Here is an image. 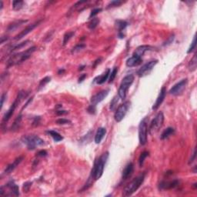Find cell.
I'll list each match as a JSON object with an SVG mask.
<instances>
[{
  "mask_svg": "<svg viewBox=\"0 0 197 197\" xmlns=\"http://www.w3.org/2000/svg\"><path fill=\"white\" fill-rule=\"evenodd\" d=\"M109 156V152H106V153H103L100 156V158H98L97 160L95 161L94 166L92 167V169L91 171L90 176L89 178V180L86 183L85 187H83L82 190H87L91 185H92V179L94 180H98L99 179L101 178V176L103 174V171H104V167H105L106 163L107 160Z\"/></svg>",
  "mask_w": 197,
  "mask_h": 197,
  "instance_id": "6da1fadb",
  "label": "cell"
},
{
  "mask_svg": "<svg viewBox=\"0 0 197 197\" xmlns=\"http://www.w3.org/2000/svg\"><path fill=\"white\" fill-rule=\"evenodd\" d=\"M36 50V46H32L31 48L28 49L25 51L20 52H18V53L13 54L6 61V67L9 68L11 66H16V65L20 64L22 62H25V61H26L27 59L30 58L32 54Z\"/></svg>",
  "mask_w": 197,
  "mask_h": 197,
  "instance_id": "7a4b0ae2",
  "label": "cell"
},
{
  "mask_svg": "<svg viewBox=\"0 0 197 197\" xmlns=\"http://www.w3.org/2000/svg\"><path fill=\"white\" fill-rule=\"evenodd\" d=\"M145 176H146V173L143 172V173L140 174L137 177H136L133 180H132L131 183H129L124 188L123 195L124 196H130L133 195L140 187L141 185L142 184L144 179H145Z\"/></svg>",
  "mask_w": 197,
  "mask_h": 197,
  "instance_id": "3957f363",
  "label": "cell"
},
{
  "mask_svg": "<svg viewBox=\"0 0 197 197\" xmlns=\"http://www.w3.org/2000/svg\"><path fill=\"white\" fill-rule=\"evenodd\" d=\"M21 141L26 146L28 150H34L38 146H43L44 141L36 135H27L22 137Z\"/></svg>",
  "mask_w": 197,
  "mask_h": 197,
  "instance_id": "277c9868",
  "label": "cell"
},
{
  "mask_svg": "<svg viewBox=\"0 0 197 197\" xmlns=\"http://www.w3.org/2000/svg\"><path fill=\"white\" fill-rule=\"evenodd\" d=\"M133 82H134V76L133 74L127 75L123 79L118 90V96L121 100H124L126 99L128 89H130Z\"/></svg>",
  "mask_w": 197,
  "mask_h": 197,
  "instance_id": "5b68a950",
  "label": "cell"
},
{
  "mask_svg": "<svg viewBox=\"0 0 197 197\" xmlns=\"http://www.w3.org/2000/svg\"><path fill=\"white\" fill-rule=\"evenodd\" d=\"M148 121H149V118L145 117L139 125V143L142 146L146 145L147 142Z\"/></svg>",
  "mask_w": 197,
  "mask_h": 197,
  "instance_id": "8992f818",
  "label": "cell"
},
{
  "mask_svg": "<svg viewBox=\"0 0 197 197\" xmlns=\"http://www.w3.org/2000/svg\"><path fill=\"white\" fill-rule=\"evenodd\" d=\"M164 122V115L163 112H160L156 117L153 119L152 123H150V126L149 128V132L151 135H153L156 133L159 130L161 129V127L163 125Z\"/></svg>",
  "mask_w": 197,
  "mask_h": 197,
  "instance_id": "52a82bcc",
  "label": "cell"
},
{
  "mask_svg": "<svg viewBox=\"0 0 197 197\" xmlns=\"http://www.w3.org/2000/svg\"><path fill=\"white\" fill-rule=\"evenodd\" d=\"M130 106V102L127 101L125 102L124 103L121 104L119 107L117 108V109L115 110V115H114V119L115 120L119 123L121 121L124 119V117L126 116V113L128 112V109Z\"/></svg>",
  "mask_w": 197,
  "mask_h": 197,
  "instance_id": "ba28073f",
  "label": "cell"
},
{
  "mask_svg": "<svg viewBox=\"0 0 197 197\" xmlns=\"http://www.w3.org/2000/svg\"><path fill=\"white\" fill-rule=\"evenodd\" d=\"M187 82H188V79H182L181 81H179V82L174 85L169 90V94L172 95V96H179L181 95L185 90L186 87H187Z\"/></svg>",
  "mask_w": 197,
  "mask_h": 197,
  "instance_id": "9c48e42d",
  "label": "cell"
},
{
  "mask_svg": "<svg viewBox=\"0 0 197 197\" xmlns=\"http://www.w3.org/2000/svg\"><path fill=\"white\" fill-rule=\"evenodd\" d=\"M157 63H158V60H152L146 63V64L143 65L142 67L138 69V71L136 72L137 76L139 77H143L146 76V75H148L153 70V69L156 66Z\"/></svg>",
  "mask_w": 197,
  "mask_h": 197,
  "instance_id": "30bf717a",
  "label": "cell"
},
{
  "mask_svg": "<svg viewBox=\"0 0 197 197\" xmlns=\"http://www.w3.org/2000/svg\"><path fill=\"white\" fill-rule=\"evenodd\" d=\"M42 21H43V19H39L38 20V21L35 22L34 23H32V24H31V25H28L25 29H23L21 32H19L18 35H16V36H15L14 40H19V39H22L23 37H25L26 35H28V33H30L33 29H35V28L42 22Z\"/></svg>",
  "mask_w": 197,
  "mask_h": 197,
  "instance_id": "8fae6325",
  "label": "cell"
},
{
  "mask_svg": "<svg viewBox=\"0 0 197 197\" xmlns=\"http://www.w3.org/2000/svg\"><path fill=\"white\" fill-rule=\"evenodd\" d=\"M109 89H105V90H102L100 91V92H97L96 95H94V96L91 98V104L96 106L98 103H101L103 100H104L105 98H106V96H108L109 94Z\"/></svg>",
  "mask_w": 197,
  "mask_h": 197,
  "instance_id": "7c38bea8",
  "label": "cell"
},
{
  "mask_svg": "<svg viewBox=\"0 0 197 197\" xmlns=\"http://www.w3.org/2000/svg\"><path fill=\"white\" fill-rule=\"evenodd\" d=\"M19 103H20V102L17 100V99L15 100L14 103L12 104V106H11L10 108L9 109V110H8L7 112L5 113V115H3V118H2V126H3L4 124H5V123H7L8 121L11 119V117L13 116V113H14L15 109H16V107H17V106H18Z\"/></svg>",
  "mask_w": 197,
  "mask_h": 197,
  "instance_id": "4fadbf2b",
  "label": "cell"
},
{
  "mask_svg": "<svg viewBox=\"0 0 197 197\" xmlns=\"http://www.w3.org/2000/svg\"><path fill=\"white\" fill-rule=\"evenodd\" d=\"M166 96V89L165 86H163V87L161 89V90H160V94H159L158 97L156 99L155 103L153 104V107H152V109H153V110L158 109L159 107L162 105L163 102L164 100H165Z\"/></svg>",
  "mask_w": 197,
  "mask_h": 197,
  "instance_id": "5bb4252c",
  "label": "cell"
},
{
  "mask_svg": "<svg viewBox=\"0 0 197 197\" xmlns=\"http://www.w3.org/2000/svg\"><path fill=\"white\" fill-rule=\"evenodd\" d=\"M179 182V180H172V181H162L159 185V188L160 190H172V189H175L178 187Z\"/></svg>",
  "mask_w": 197,
  "mask_h": 197,
  "instance_id": "9a60e30c",
  "label": "cell"
},
{
  "mask_svg": "<svg viewBox=\"0 0 197 197\" xmlns=\"http://www.w3.org/2000/svg\"><path fill=\"white\" fill-rule=\"evenodd\" d=\"M115 25L118 28V37L119 39H124L126 35L123 33V32L126 29V26L128 25V22L124 21V20H116L115 21Z\"/></svg>",
  "mask_w": 197,
  "mask_h": 197,
  "instance_id": "2e32d148",
  "label": "cell"
},
{
  "mask_svg": "<svg viewBox=\"0 0 197 197\" xmlns=\"http://www.w3.org/2000/svg\"><path fill=\"white\" fill-rule=\"evenodd\" d=\"M24 157L23 156H19L18 158H16V160L13 161V163H12L11 164L8 165V166L6 167L4 170V174H10L11 172H13L15 169H16V167L18 166L20 163H21V162L22 161Z\"/></svg>",
  "mask_w": 197,
  "mask_h": 197,
  "instance_id": "e0dca14e",
  "label": "cell"
},
{
  "mask_svg": "<svg viewBox=\"0 0 197 197\" xmlns=\"http://www.w3.org/2000/svg\"><path fill=\"white\" fill-rule=\"evenodd\" d=\"M153 47L150 46H146V45H144V46H139L138 48L135 50V52H133V55H135V56L139 57V58H142L143 56V55L145 54V52L147 51H149V50L153 49Z\"/></svg>",
  "mask_w": 197,
  "mask_h": 197,
  "instance_id": "ac0fdd59",
  "label": "cell"
},
{
  "mask_svg": "<svg viewBox=\"0 0 197 197\" xmlns=\"http://www.w3.org/2000/svg\"><path fill=\"white\" fill-rule=\"evenodd\" d=\"M133 170H134V166H133V163H130L127 164L123 169V173H122L123 180H126L127 179H129V177H130L131 175L133 174Z\"/></svg>",
  "mask_w": 197,
  "mask_h": 197,
  "instance_id": "d6986e66",
  "label": "cell"
},
{
  "mask_svg": "<svg viewBox=\"0 0 197 197\" xmlns=\"http://www.w3.org/2000/svg\"><path fill=\"white\" fill-rule=\"evenodd\" d=\"M5 187L8 189V190L10 191L11 195L16 196H19V187L15 183V182L13 180H11L9 181L7 184L5 185Z\"/></svg>",
  "mask_w": 197,
  "mask_h": 197,
  "instance_id": "ffe728a7",
  "label": "cell"
},
{
  "mask_svg": "<svg viewBox=\"0 0 197 197\" xmlns=\"http://www.w3.org/2000/svg\"><path fill=\"white\" fill-rule=\"evenodd\" d=\"M142 62V58H139V57L135 56V55H133L132 57L129 58L127 60H126V66L128 67H134V66H137L139 65H140Z\"/></svg>",
  "mask_w": 197,
  "mask_h": 197,
  "instance_id": "44dd1931",
  "label": "cell"
},
{
  "mask_svg": "<svg viewBox=\"0 0 197 197\" xmlns=\"http://www.w3.org/2000/svg\"><path fill=\"white\" fill-rule=\"evenodd\" d=\"M106 130L105 128H103V127H100L97 130V132H96V135H95V142L96 144L100 143L106 136Z\"/></svg>",
  "mask_w": 197,
  "mask_h": 197,
  "instance_id": "7402d4cb",
  "label": "cell"
},
{
  "mask_svg": "<svg viewBox=\"0 0 197 197\" xmlns=\"http://www.w3.org/2000/svg\"><path fill=\"white\" fill-rule=\"evenodd\" d=\"M111 71H110V69H108L105 73H103V75L100 76H97L96 79H94V82H96V83L99 84V85H101V84H103L104 82H106V80H108L109 77V75Z\"/></svg>",
  "mask_w": 197,
  "mask_h": 197,
  "instance_id": "603a6c76",
  "label": "cell"
},
{
  "mask_svg": "<svg viewBox=\"0 0 197 197\" xmlns=\"http://www.w3.org/2000/svg\"><path fill=\"white\" fill-rule=\"evenodd\" d=\"M27 22H28V20H22V19L13 22V23L9 24V26H8L7 32H13V31H15L16 29H17L19 27L21 26L22 25L26 23Z\"/></svg>",
  "mask_w": 197,
  "mask_h": 197,
  "instance_id": "cb8c5ba5",
  "label": "cell"
},
{
  "mask_svg": "<svg viewBox=\"0 0 197 197\" xmlns=\"http://www.w3.org/2000/svg\"><path fill=\"white\" fill-rule=\"evenodd\" d=\"M175 133V130L172 127H168V128L166 129L163 133L161 134V136L160 139L164 140V139H166L169 138V136H172Z\"/></svg>",
  "mask_w": 197,
  "mask_h": 197,
  "instance_id": "d4e9b609",
  "label": "cell"
},
{
  "mask_svg": "<svg viewBox=\"0 0 197 197\" xmlns=\"http://www.w3.org/2000/svg\"><path fill=\"white\" fill-rule=\"evenodd\" d=\"M47 133L49 135L51 136V137L53 139V140L55 142H60L63 139V137L59 134V133H57L56 131H54V130H49L47 131Z\"/></svg>",
  "mask_w": 197,
  "mask_h": 197,
  "instance_id": "484cf974",
  "label": "cell"
},
{
  "mask_svg": "<svg viewBox=\"0 0 197 197\" xmlns=\"http://www.w3.org/2000/svg\"><path fill=\"white\" fill-rule=\"evenodd\" d=\"M28 43H30V41H29V40H25V41L22 42V43H19V44L13 45V46H11L10 47H9V52H12L16 51V50H17V49H20L23 48L24 46H27V45L28 44Z\"/></svg>",
  "mask_w": 197,
  "mask_h": 197,
  "instance_id": "4316f807",
  "label": "cell"
},
{
  "mask_svg": "<svg viewBox=\"0 0 197 197\" xmlns=\"http://www.w3.org/2000/svg\"><path fill=\"white\" fill-rule=\"evenodd\" d=\"M197 67V59H196V53H195L193 55V57L191 60L190 61L188 64V68L190 72H194L196 69Z\"/></svg>",
  "mask_w": 197,
  "mask_h": 197,
  "instance_id": "83f0119b",
  "label": "cell"
},
{
  "mask_svg": "<svg viewBox=\"0 0 197 197\" xmlns=\"http://www.w3.org/2000/svg\"><path fill=\"white\" fill-rule=\"evenodd\" d=\"M100 19L97 18V17H94V18L91 19L90 21L88 23V28H89V29H92H92H95V28L98 26V25L100 24Z\"/></svg>",
  "mask_w": 197,
  "mask_h": 197,
  "instance_id": "f1b7e54d",
  "label": "cell"
},
{
  "mask_svg": "<svg viewBox=\"0 0 197 197\" xmlns=\"http://www.w3.org/2000/svg\"><path fill=\"white\" fill-rule=\"evenodd\" d=\"M24 5V2L22 0H15L13 2V9L15 11H19L22 9Z\"/></svg>",
  "mask_w": 197,
  "mask_h": 197,
  "instance_id": "f546056e",
  "label": "cell"
},
{
  "mask_svg": "<svg viewBox=\"0 0 197 197\" xmlns=\"http://www.w3.org/2000/svg\"><path fill=\"white\" fill-rule=\"evenodd\" d=\"M149 153L147 151H144L141 153V155L139 156V166L140 167L143 166L145 160H146L148 156H149Z\"/></svg>",
  "mask_w": 197,
  "mask_h": 197,
  "instance_id": "4dcf8cb0",
  "label": "cell"
},
{
  "mask_svg": "<svg viewBox=\"0 0 197 197\" xmlns=\"http://www.w3.org/2000/svg\"><path fill=\"white\" fill-rule=\"evenodd\" d=\"M21 121H22V115L20 114L19 115L17 116V118L16 119V120L14 121V123H13V126L11 127V130H17L19 128L20 124H21Z\"/></svg>",
  "mask_w": 197,
  "mask_h": 197,
  "instance_id": "1f68e13d",
  "label": "cell"
},
{
  "mask_svg": "<svg viewBox=\"0 0 197 197\" xmlns=\"http://www.w3.org/2000/svg\"><path fill=\"white\" fill-rule=\"evenodd\" d=\"M50 81H51V77L46 76V77H45V78H43V79L40 80V82H39V88H38V89H39V90H40L42 88L44 87L45 85H46L47 83H49Z\"/></svg>",
  "mask_w": 197,
  "mask_h": 197,
  "instance_id": "d6a6232c",
  "label": "cell"
},
{
  "mask_svg": "<svg viewBox=\"0 0 197 197\" xmlns=\"http://www.w3.org/2000/svg\"><path fill=\"white\" fill-rule=\"evenodd\" d=\"M75 32H68L63 36V41H62V45L66 46V43L69 41V39H71L73 36H74Z\"/></svg>",
  "mask_w": 197,
  "mask_h": 197,
  "instance_id": "836d02e7",
  "label": "cell"
},
{
  "mask_svg": "<svg viewBox=\"0 0 197 197\" xmlns=\"http://www.w3.org/2000/svg\"><path fill=\"white\" fill-rule=\"evenodd\" d=\"M119 96H114L113 99H112V101H111V103H110V109L112 110V111H114V110L115 109V108H116V105H117L118 102H119Z\"/></svg>",
  "mask_w": 197,
  "mask_h": 197,
  "instance_id": "e575fe53",
  "label": "cell"
},
{
  "mask_svg": "<svg viewBox=\"0 0 197 197\" xmlns=\"http://www.w3.org/2000/svg\"><path fill=\"white\" fill-rule=\"evenodd\" d=\"M118 73V68L117 67H114V69H112V71L110 73L109 77V82L111 83V82H113V80L115 79L116 75Z\"/></svg>",
  "mask_w": 197,
  "mask_h": 197,
  "instance_id": "d590c367",
  "label": "cell"
},
{
  "mask_svg": "<svg viewBox=\"0 0 197 197\" xmlns=\"http://www.w3.org/2000/svg\"><path fill=\"white\" fill-rule=\"evenodd\" d=\"M122 4H123L122 1H119V0H113V1H111V2L109 3V5H107V9L117 7V6H119L120 5H122Z\"/></svg>",
  "mask_w": 197,
  "mask_h": 197,
  "instance_id": "8d00e7d4",
  "label": "cell"
},
{
  "mask_svg": "<svg viewBox=\"0 0 197 197\" xmlns=\"http://www.w3.org/2000/svg\"><path fill=\"white\" fill-rule=\"evenodd\" d=\"M196 35H195L193 37V39L192 43L190 45V48H189V49L187 50V53L188 54L191 53V52H192L196 49Z\"/></svg>",
  "mask_w": 197,
  "mask_h": 197,
  "instance_id": "74e56055",
  "label": "cell"
},
{
  "mask_svg": "<svg viewBox=\"0 0 197 197\" xmlns=\"http://www.w3.org/2000/svg\"><path fill=\"white\" fill-rule=\"evenodd\" d=\"M85 47V44H82V43H79V44L76 45V46H75L74 48L72 49V53H75V52H77L81 51V50L83 49Z\"/></svg>",
  "mask_w": 197,
  "mask_h": 197,
  "instance_id": "f35d334b",
  "label": "cell"
},
{
  "mask_svg": "<svg viewBox=\"0 0 197 197\" xmlns=\"http://www.w3.org/2000/svg\"><path fill=\"white\" fill-rule=\"evenodd\" d=\"M56 123L59 125H65V124H71V121L67 119H64V118H61V119H57Z\"/></svg>",
  "mask_w": 197,
  "mask_h": 197,
  "instance_id": "ab89813d",
  "label": "cell"
},
{
  "mask_svg": "<svg viewBox=\"0 0 197 197\" xmlns=\"http://www.w3.org/2000/svg\"><path fill=\"white\" fill-rule=\"evenodd\" d=\"M102 10H103V9H102L101 8H96V9H92L90 13V16H89V19H91L92 18H94L95 16H96L98 13H100Z\"/></svg>",
  "mask_w": 197,
  "mask_h": 197,
  "instance_id": "60d3db41",
  "label": "cell"
},
{
  "mask_svg": "<svg viewBox=\"0 0 197 197\" xmlns=\"http://www.w3.org/2000/svg\"><path fill=\"white\" fill-rule=\"evenodd\" d=\"M31 186H32V183H31V182H26V183H24L22 187L24 193H28V191H29V190H30Z\"/></svg>",
  "mask_w": 197,
  "mask_h": 197,
  "instance_id": "b9f144b4",
  "label": "cell"
},
{
  "mask_svg": "<svg viewBox=\"0 0 197 197\" xmlns=\"http://www.w3.org/2000/svg\"><path fill=\"white\" fill-rule=\"evenodd\" d=\"M87 112H89V113L92 114V115H94V114H96V106L92 105V104H91V105L89 106V107H88Z\"/></svg>",
  "mask_w": 197,
  "mask_h": 197,
  "instance_id": "7bdbcfd3",
  "label": "cell"
},
{
  "mask_svg": "<svg viewBox=\"0 0 197 197\" xmlns=\"http://www.w3.org/2000/svg\"><path fill=\"white\" fill-rule=\"evenodd\" d=\"M174 39H175V36H174V35L172 34V35H171V36H169V39H167L165 43H163V46H168V45H170L171 43H172V42H173Z\"/></svg>",
  "mask_w": 197,
  "mask_h": 197,
  "instance_id": "ee69618b",
  "label": "cell"
},
{
  "mask_svg": "<svg viewBox=\"0 0 197 197\" xmlns=\"http://www.w3.org/2000/svg\"><path fill=\"white\" fill-rule=\"evenodd\" d=\"M40 120H41V118H40V116H36V117L34 119L33 122H32V126H39V123H40Z\"/></svg>",
  "mask_w": 197,
  "mask_h": 197,
  "instance_id": "f6af8a7d",
  "label": "cell"
},
{
  "mask_svg": "<svg viewBox=\"0 0 197 197\" xmlns=\"http://www.w3.org/2000/svg\"><path fill=\"white\" fill-rule=\"evenodd\" d=\"M196 148H194L193 153L192 157L190 158V161H189V164L193 163V162H194V160H196Z\"/></svg>",
  "mask_w": 197,
  "mask_h": 197,
  "instance_id": "bcb514c9",
  "label": "cell"
},
{
  "mask_svg": "<svg viewBox=\"0 0 197 197\" xmlns=\"http://www.w3.org/2000/svg\"><path fill=\"white\" fill-rule=\"evenodd\" d=\"M6 98H7V94L6 93H3V94L2 95V96H1V106H0V109H2V107H3V104H4V102H5V100H6Z\"/></svg>",
  "mask_w": 197,
  "mask_h": 197,
  "instance_id": "7dc6e473",
  "label": "cell"
},
{
  "mask_svg": "<svg viewBox=\"0 0 197 197\" xmlns=\"http://www.w3.org/2000/svg\"><path fill=\"white\" fill-rule=\"evenodd\" d=\"M47 152L46 151V150H40V151H39L37 153V155H36V156H38V157H45V156H47Z\"/></svg>",
  "mask_w": 197,
  "mask_h": 197,
  "instance_id": "c3c4849f",
  "label": "cell"
},
{
  "mask_svg": "<svg viewBox=\"0 0 197 197\" xmlns=\"http://www.w3.org/2000/svg\"><path fill=\"white\" fill-rule=\"evenodd\" d=\"M56 114L58 115H66V114H67L68 111H66V110H62V109H57L56 110Z\"/></svg>",
  "mask_w": 197,
  "mask_h": 197,
  "instance_id": "681fc988",
  "label": "cell"
},
{
  "mask_svg": "<svg viewBox=\"0 0 197 197\" xmlns=\"http://www.w3.org/2000/svg\"><path fill=\"white\" fill-rule=\"evenodd\" d=\"M85 78H86V74L81 75V76H80L79 78V81H78L79 83H81V82H83L84 79H85Z\"/></svg>",
  "mask_w": 197,
  "mask_h": 197,
  "instance_id": "f907efd6",
  "label": "cell"
},
{
  "mask_svg": "<svg viewBox=\"0 0 197 197\" xmlns=\"http://www.w3.org/2000/svg\"><path fill=\"white\" fill-rule=\"evenodd\" d=\"M9 39V37L8 36H2V37H1V42H0V43L1 44H3L5 42H6Z\"/></svg>",
  "mask_w": 197,
  "mask_h": 197,
  "instance_id": "816d5d0a",
  "label": "cell"
},
{
  "mask_svg": "<svg viewBox=\"0 0 197 197\" xmlns=\"http://www.w3.org/2000/svg\"><path fill=\"white\" fill-rule=\"evenodd\" d=\"M101 60H102L101 58H100V59H96V60L94 62V64H93V66H92V67H93V68L96 67V66H97L98 64H100V62H101Z\"/></svg>",
  "mask_w": 197,
  "mask_h": 197,
  "instance_id": "f5cc1de1",
  "label": "cell"
},
{
  "mask_svg": "<svg viewBox=\"0 0 197 197\" xmlns=\"http://www.w3.org/2000/svg\"><path fill=\"white\" fill-rule=\"evenodd\" d=\"M65 73V69H59V71H58V74L59 75H61V73Z\"/></svg>",
  "mask_w": 197,
  "mask_h": 197,
  "instance_id": "db71d44e",
  "label": "cell"
},
{
  "mask_svg": "<svg viewBox=\"0 0 197 197\" xmlns=\"http://www.w3.org/2000/svg\"><path fill=\"white\" fill-rule=\"evenodd\" d=\"M84 67H85V66H79V71H82V70H83V69H84Z\"/></svg>",
  "mask_w": 197,
  "mask_h": 197,
  "instance_id": "11a10c76",
  "label": "cell"
},
{
  "mask_svg": "<svg viewBox=\"0 0 197 197\" xmlns=\"http://www.w3.org/2000/svg\"><path fill=\"white\" fill-rule=\"evenodd\" d=\"M193 188L196 190V187H197V183H194V184L193 185Z\"/></svg>",
  "mask_w": 197,
  "mask_h": 197,
  "instance_id": "9f6ffc18",
  "label": "cell"
}]
</instances>
